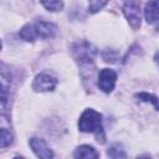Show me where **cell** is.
Returning <instances> with one entry per match:
<instances>
[{
  "label": "cell",
  "instance_id": "obj_3",
  "mask_svg": "<svg viewBox=\"0 0 159 159\" xmlns=\"http://www.w3.org/2000/svg\"><path fill=\"white\" fill-rule=\"evenodd\" d=\"M72 52H73L75 58L80 63L89 65L93 62L96 57V48L87 41H81V42L75 43L72 47Z\"/></svg>",
  "mask_w": 159,
  "mask_h": 159
},
{
  "label": "cell",
  "instance_id": "obj_12",
  "mask_svg": "<svg viewBox=\"0 0 159 159\" xmlns=\"http://www.w3.org/2000/svg\"><path fill=\"white\" fill-rule=\"evenodd\" d=\"M41 4L47 9L48 11H61L63 9L62 0H41Z\"/></svg>",
  "mask_w": 159,
  "mask_h": 159
},
{
  "label": "cell",
  "instance_id": "obj_10",
  "mask_svg": "<svg viewBox=\"0 0 159 159\" xmlns=\"http://www.w3.org/2000/svg\"><path fill=\"white\" fill-rule=\"evenodd\" d=\"M98 155L99 154L96 152V149L92 148V147H89V145H81L73 153V157L75 158H84V159L98 158Z\"/></svg>",
  "mask_w": 159,
  "mask_h": 159
},
{
  "label": "cell",
  "instance_id": "obj_4",
  "mask_svg": "<svg viewBox=\"0 0 159 159\" xmlns=\"http://www.w3.org/2000/svg\"><path fill=\"white\" fill-rule=\"evenodd\" d=\"M123 12L133 29L140 26V4L138 0H124Z\"/></svg>",
  "mask_w": 159,
  "mask_h": 159
},
{
  "label": "cell",
  "instance_id": "obj_2",
  "mask_svg": "<svg viewBox=\"0 0 159 159\" xmlns=\"http://www.w3.org/2000/svg\"><path fill=\"white\" fill-rule=\"evenodd\" d=\"M11 77L9 70L0 63V113H4L9 104Z\"/></svg>",
  "mask_w": 159,
  "mask_h": 159
},
{
  "label": "cell",
  "instance_id": "obj_13",
  "mask_svg": "<svg viewBox=\"0 0 159 159\" xmlns=\"http://www.w3.org/2000/svg\"><path fill=\"white\" fill-rule=\"evenodd\" d=\"M11 143H12V134L7 129L1 128L0 129V148L9 147Z\"/></svg>",
  "mask_w": 159,
  "mask_h": 159
},
{
  "label": "cell",
  "instance_id": "obj_5",
  "mask_svg": "<svg viewBox=\"0 0 159 159\" xmlns=\"http://www.w3.org/2000/svg\"><path fill=\"white\" fill-rule=\"evenodd\" d=\"M57 84V80L48 73H40L36 76L32 83V88L37 92L52 91Z\"/></svg>",
  "mask_w": 159,
  "mask_h": 159
},
{
  "label": "cell",
  "instance_id": "obj_7",
  "mask_svg": "<svg viewBox=\"0 0 159 159\" xmlns=\"http://www.w3.org/2000/svg\"><path fill=\"white\" fill-rule=\"evenodd\" d=\"M32 26H34L36 37H41V39H52L57 31V27L55 24L43 21V20H40L32 24Z\"/></svg>",
  "mask_w": 159,
  "mask_h": 159
},
{
  "label": "cell",
  "instance_id": "obj_8",
  "mask_svg": "<svg viewBox=\"0 0 159 159\" xmlns=\"http://www.w3.org/2000/svg\"><path fill=\"white\" fill-rule=\"evenodd\" d=\"M30 147L34 150V153L39 157V158H43V159H50L53 157L52 150L50 149V147L46 144V142L43 139L40 138H31L30 139Z\"/></svg>",
  "mask_w": 159,
  "mask_h": 159
},
{
  "label": "cell",
  "instance_id": "obj_1",
  "mask_svg": "<svg viewBox=\"0 0 159 159\" xmlns=\"http://www.w3.org/2000/svg\"><path fill=\"white\" fill-rule=\"evenodd\" d=\"M78 128L83 133H94L98 142H104V134L102 128V116L94 109H86L78 120Z\"/></svg>",
  "mask_w": 159,
  "mask_h": 159
},
{
  "label": "cell",
  "instance_id": "obj_9",
  "mask_svg": "<svg viewBox=\"0 0 159 159\" xmlns=\"http://www.w3.org/2000/svg\"><path fill=\"white\" fill-rule=\"evenodd\" d=\"M145 19L149 24L158 22V0H149L145 5Z\"/></svg>",
  "mask_w": 159,
  "mask_h": 159
},
{
  "label": "cell",
  "instance_id": "obj_16",
  "mask_svg": "<svg viewBox=\"0 0 159 159\" xmlns=\"http://www.w3.org/2000/svg\"><path fill=\"white\" fill-rule=\"evenodd\" d=\"M135 97H137V98H139L140 101H144V102H152V103L154 104V108H155V109H158V99H157V97H155V96H152V94H148V93L142 92V93L135 94Z\"/></svg>",
  "mask_w": 159,
  "mask_h": 159
},
{
  "label": "cell",
  "instance_id": "obj_15",
  "mask_svg": "<svg viewBox=\"0 0 159 159\" xmlns=\"http://www.w3.org/2000/svg\"><path fill=\"white\" fill-rule=\"evenodd\" d=\"M108 155H109L111 158H125V157H127V154L123 152V149L119 148L118 144L112 145V147L108 149Z\"/></svg>",
  "mask_w": 159,
  "mask_h": 159
},
{
  "label": "cell",
  "instance_id": "obj_6",
  "mask_svg": "<svg viewBox=\"0 0 159 159\" xmlns=\"http://www.w3.org/2000/svg\"><path fill=\"white\" fill-rule=\"evenodd\" d=\"M116 80H117V73L113 70H111V68H103L99 72V76H98V86H99V88L103 92L109 93L114 88Z\"/></svg>",
  "mask_w": 159,
  "mask_h": 159
},
{
  "label": "cell",
  "instance_id": "obj_11",
  "mask_svg": "<svg viewBox=\"0 0 159 159\" xmlns=\"http://www.w3.org/2000/svg\"><path fill=\"white\" fill-rule=\"evenodd\" d=\"M20 36H21V39L25 40V41H35V40L37 39L32 24L25 25V26L20 30Z\"/></svg>",
  "mask_w": 159,
  "mask_h": 159
},
{
  "label": "cell",
  "instance_id": "obj_14",
  "mask_svg": "<svg viewBox=\"0 0 159 159\" xmlns=\"http://www.w3.org/2000/svg\"><path fill=\"white\" fill-rule=\"evenodd\" d=\"M109 0H89L88 4V11L91 14H94L97 11H99L101 9H103V6L108 2Z\"/></svg>",
  "mask_w": 159,
  "mask_h": 159
},
{
  "label": "cell",
  "instance_id": "obj_17",
  "mask_svg": "<svg viewBox=\"0 0 159 159\" xmlns=\"http://www.w3.org/2000/svg\"><path fill=\"white\" fill-rule=\"evenodd\" d=\"M0 48H1V42H0Z\"/></svg>",
  "mask_w": 159,
  "mask_h": 159
}]
</instances>
